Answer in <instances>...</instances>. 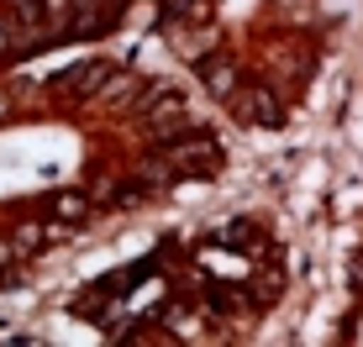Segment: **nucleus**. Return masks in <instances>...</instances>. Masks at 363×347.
Segmentation results:
<instances>
[{
    "label": "nucleus",
    "instance_id": "1",
    "mask_svg": "<svg viewBox=\"0 0 363 347\" xmlns=\"http://www.w3.org/2000/svg\"><path fill=\"white\" fill-rule=\"evenodd\" d=\"M147 127H153V132H174V127H184V106H179V101H158V106H153V116H147Z\"/></svg>",
    "mask_w": 363,
    "mask_h": 347
},
{
    "label": "nucleus",
    "instance_id": "2",
    "mask_svg": "<svg viewBox=\"0 0 363 347\" xmlns=\"http://www.w3.org/2000/svg\"><path fill=\"white\" fill-rule=\"evenodd\" d=\"M0 53H11V32L6 27H0Z\"/></svg>",
    "mask_w": 363,
    "mask_h": 347
}]
</instances>
